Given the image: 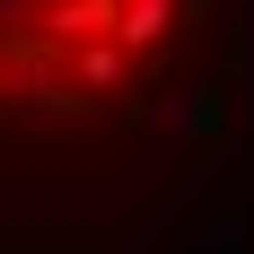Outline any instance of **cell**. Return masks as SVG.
Instances as JSON below:
<instances>
[{
  "instance_id": "cell-1",
  "label": "cell",
  "mask_w": 254,
  "mask_h": 254,
  "mask_svg": "<svg viewBox=\"0 0 254 254\" xmlns=\"http://www.w3.org/2000/svg\"><path fill=\"white\" fill-rule=\"evenodd\" d=\"M18 97L35 105V114H88V79H79V62L62 44H35V53H18Z\"/></svg>"
},
{
  "instance_id": "cell-2",
  "label": "cell",
  "mask_w": 254,
  "mask_h": 254,
  "mask_svg": "<svg viewBox=\"0 0 254 254\" xmlns=\"http://www.w3.org/2000/svg\"><path fill=\"white\" fill-rule=\"evenodd\" d=\"M131 123L140 131H158V140H210L219 131V88L210 79H193V88H167V97H131Z\"/></svg>"
},
{
  "instance_id": "cell-3",
  "label": "cell",
  "mask_w": 254,
  "mask_h": 254,
  "mask_svg": "<svg viewBox=\"0 0 254 254\" xmlns=\"http://www.w3.org/2000/svg\"><path fill=\"white\" fill-rule=\"evenodd\" d=\"M114 18H123V0H44L35 9V44L79 53V44H97V35H114Z\"/></svg>"
},
{
  "instance_id": "cell-4",
  "label": "cell",
  "mask_w": 254,
  "mask_h": 254,
  "mask_svg": "<svg viewBox=\"0 0 254 254\" xmlns=\"http://www.w3.org/2000/svg\"><path fill=\"white\" fill-rule=\"evenodd\" d=\"M70 62H79V79H88V97H114V88L140 79V53H131L123 35H97V44H79Z\"/></svg>"
},
{
  "instance_id": "cell-5",
  "label": "cell",
  "mask_w": 254,
  "mask_h": 254,
  "mask_svg": "<svg viewBox=\"0 0 254 254\" xmlns=\"http://www.w3.org/2000/svg\"><path fill=\"white\" fill-rule=\"evenodd\" d=\"M176 26H184V0H123L114 35H123L131 53H158V44H176Z\"/></svg>"
},
{
  "instance_id": "cell-6",
  "label": "cell",
  "mask_w": 254,
  "mask_h": 254,
  "mask_svg": "<svg viewBox=\"0 0 254 254\" xmlns=\"http://www.w3.org/2000/svg\"><path fill=\"white\" fill-rule=\"evenodd\" d=\"M18 18L35 26V0H0V26H18Z\"/></svg>"
},
{
  "instance_id": "cell-7",
  "label": "cell",
  "mask_w": 254,
  "mask_h": 254,
  "mask_svg": "<svg viewBox=\"0 0 254 254\" xmlns=\"http://www.w3.org/2000/svg\"><path fill=\"white\" fill-rule=\"evenodd\" d=\"M0 88H18V53H0Z\"/></svg>"
},
{
  "instance_id": "cell-8",
  "label": "cell",
  "mask_w": 254,
  "mask_h": 254,
  "mask_svg": "<svg viewBox=\"0 0 254 254\" xmlns=\"http://www.w3.org/2000/svg\"><path fill=\"white\" fill-rule=\"evenodd\" d=\"M35 9H44V0H35Z\"/></svg>"
}]
</instances>
